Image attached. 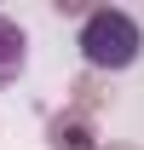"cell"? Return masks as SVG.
Listing matches in <instances>:
<instances>
[{
    "label": "cell",
    "instance_id": "cell-1",
    "mask_svg": "<svg viewBox=\"0 0 144 150\" xmlns=\"http://www.w3.org/2000/svg\"><path fill=\"white\" fill-rule=\"evenodd\" d=\"M75 46H81V58H87L92 69H133L144 52V29L133 12H121V6H98L87 23H81V35H75Z\"/></svg>",
    "mask_w": 144,
    "mask_h": 150
},
{
    "label": "cell",
    "instance_id": "cell-2",
    "mask_svg": "<svg viewBox=\"0 0 144 150\" xmlns=\"http://www.w3.org/2000/svg\"><path fill=\"white\" fill-rule=\"evenodd\" d=\"M23 64H29V40H23V29L6 12H0V87H12L23 75Z\"/></svg>",
    "mask_w": 144,
    "mask_h": 150
}]
</instances>
